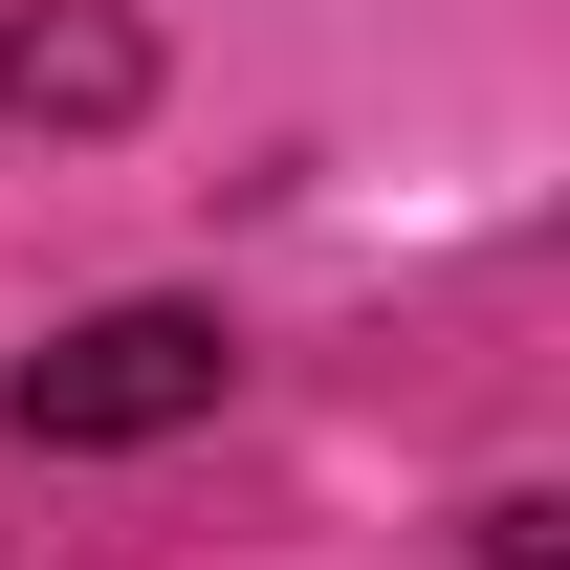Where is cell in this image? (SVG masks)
<instances>
[{"mask_svg": "<svg viewBox=\"0 0 570 570\" xmlns=\"http://www.w3.org/2000/svg\"><path fill=\"white\" fill-rule=\"evenodd\" d=\"M219 395H242V330H219V307H88V330H45V352L0 373V417H22V439H88V461L219 417Z\"/></svg>", "mask_w": 570, "mask_h": 570, "instance_id": "1", "label": "cell"}, {"mask_svg": "<svg viewBox=\"0 0 570 570\" xmlns=\"http://www.w3.org/2000/svg\"><path fill=\"white\" fill-rule=\"evenodd\" d=\"M154 110V22L132 0H0V132H132Z\"/></svg>", "mask_w": 570, "mask_h": 570, "instance_id": "2", "label": "cell"}, {"mask_svg": "<svg viewBox=\"0 0 570 570\" xmlns=\"http://www.w3.org/2000/svg\"><path fill=\"white\" fill-rule=\"evenodd\" d=\"M483 570H570V504H549V483H504V504H483Z\"/></svg>", "mask_w": 570, "mask_h": 570, "instance_id": "3", "label": "cell"}]
</instances>
